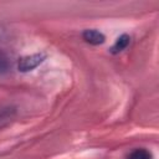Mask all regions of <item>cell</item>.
I'll use <instances>...</instances> for the list:
<instances>
[{
  "label": "cell",
  "instance_id": "1",
  "mask_svg": "<svg viewBox=\"0 0 159 159\" xmlns=\"http://www.w3.org/2000/svg\"><path fill=\"white\" fill-rule=\"evenodd\" d=\"M45 60V55L43 53H34V55H27L20 58L19 61V70L21 72H29L32 71L34 68H36L39 65H41Z\"/></svg>",
  "mask_w": 159,
  "mask_h": 159
},
{
  "label": "cell",
  "instance_id": "2",
  "mask_svg": "<svg viewBox=\"0 0 159 159\" xmlns=\"http://www.w3.org/2000/svg\"><path fill=\"white\" fill-rule=\"evenodd\" d=\"M82 37L86 42L91 43V45H101L104 42L106 37L104 35L98 31V30H94V29H91V30H84L83 34H82Z\"/></svg>",
  "mask_w": 159,
  "mask_h": 159
},
{
  "label": "cell",
  "instance_id": "3",
  "mask_svg": "<svg viewBox=\"0 0 159 159\" xmlns=\"http://www.w3.org/2000/svg\"><path fill=\"white\" fill-rule=\"evenodd\" d=\"M129 42H130V37H129L127 34L120 35V36L116 40L114 45L112 46L111 52H112V53H118V52H120V51L125 50V48H127V46L129 45Z\"/></svg>",
  "mask_w": 159,
  "mask_h": 159
},
{
  "label": "cell",
  "instance_id": "4",
  "mask_svg": "<svg viewBox=\"0 0 159 159\" xmlns=\"http://www.w3.org/2000/svg\"><path fill=\"white\" fill-rule=\"evenodd\" d=\"M152 158H153L152 153L147 149H143V148L135 149L128 155V159H152Z\"/></svg>",
  "mask_w": 159,
  "mask_h": 159
},
{
  "label": "cell",
  "instance_id": "5",
  "mask_svg": "<svg viewBox=\"0 0 159 159\" xmlns=\"http://www.w3.org/2000/svg\"><path fill=\"white\" fill-rule=\"evenodd\" d=\"M10 68V62H9V58L4 55V53H0V75L2 73H6Z\"/></svg>",
  "mask_w": 159,
  "mask_h": 159
}]
</instances>
